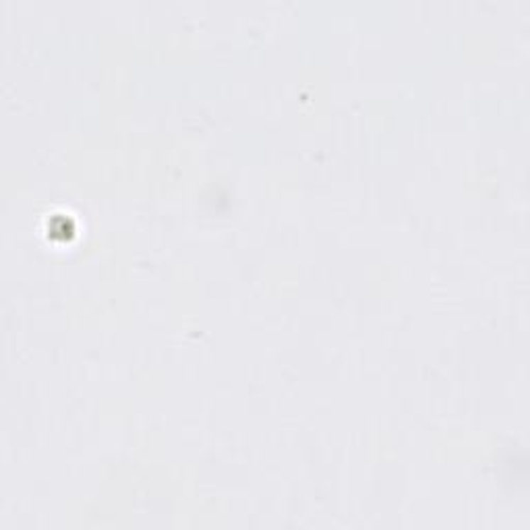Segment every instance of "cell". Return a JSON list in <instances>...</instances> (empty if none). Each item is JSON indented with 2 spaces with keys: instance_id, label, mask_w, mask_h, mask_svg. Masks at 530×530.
Returning a JSON list of instances; mask_svg holds the SVG:
<instances>
[{
  "instance_id": "1",
  "label": "cell",
  "mask_w": 530,
  "mask_h": 530,
  "mask_svg": "<svg viewBox=\"0 0 530 530\" xmlns=\"http://www.w3.org/2000/svg\"><path fill=\"white\" fill-rule=\"evenodd\" d=\"M48 237L50 241H71L72 234H75V228H72V220L67 217L65 214H52L48 217Z\"/></svg>"
}]
</instances>
